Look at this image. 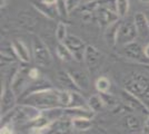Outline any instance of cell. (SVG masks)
<instances>
[{
	"instance_id": "6da1fadb",
	"label": "cell",
	"mask_w": 149,
	"mask_h": 134,
	"mask_svg": "<svg viewBox=\"0 0 149 134\" xmlns=\"http://www.w3.org/2000/svg\"><path fill=\"white\" fill-rule=\"evenodd\" d=\"M22 103L35 106L40 111L61 107L59 104V89H55L54 87L28 94L22 98Z\"/></svg>"
},
{
	"instance_id": "7a4b0ae2",
	"label": "cell",
	"mask_w": 149,
	"mask_h": 134,
	"mask_svg": "<svg viewBox=\"0 0 149 134\" xmlns=\"http://www.w3.org/2000/svg\"><path fill=\"white\" fill-rule=\"evenodd\" d=\"M125 89L139 98L149 109V76L143 73H137L125 83Z\"/></svg>"
},
{
	"instance_id": "3957f363",
	"label": "cell",
	"mask_w": 149,
	"mask_h": 134,
	"mask_svg": "<svg viewBox=\"0 0 149 134\" xmlns=\"http://www.w3.org/2000/svg\"><path fill=\"white\" fill-rule=\"evenodd\" d=\"M8 114L10 115L11 123L25 124V123H31L32 121H35L38 116L41 115V111L35 106L22 103L21 105L16 106Z\"/></svg>"
},
{
	"instance_id": "277c9868",
	"label": "cell",
	"mask_w": 149,
	"mask_h": 134,
	"mask_svg": "<svg viewBox=\"0 0 149 134\" xmlns=\"http://www.w3.org/2000/svg\"><path fill=\"white\" fill-rule=\"evenodd\" d=\"M32 56L35 59V63L40 67H48L52 63V57L48 48V46L38 37L32 39L31 44Z\"/></svg>"
},
{
	"instance_id": "5b68a950",
	"label": "cell",
	"mask_w": 149,
	"mask_h": 134,
	"mask_svg": "<svg viewBox=\"0 0 149 134\" xmlns=\"http://www.w3.org/2000/svg\"><path fill=\"white\" fill-rule=\"evenodd\" d=\"M30 77H29V68L27 67H18L17 72L15 73L13 77L10 81V87L18 96L19 94L24 93L25 91L28 89L29 85L31 84Z\"/></svg>"
},
{
	"instance_id": "8992f818",
	"label": "cell",
	"mask_w": 149,
	"mask_h": 134,
	"mask_svg": "<svg viewBox=\"0 0 149 134\" xmlns=\"http://www.w3.org/2000/svg\"><path fill=\"white\" fill-rule=\"evenodd\" d=\"M137 37H138V32H137L136 26H135V21L131 19H127L124 21L121 20L118 32L117 44L124 46V45L135 41Z\"/></svg>"
},
{
	"instance_id": "52a82bcc",
	"label": "cell",
	"mask_w": 149,
	"mask_h": 134,
	"mask_svg": "<svg viewBox=\"0 0 149 134\" xmlns=\"http://www.w3.org/2000/svg\"><path fill=\"white\" fill-rule=\"evenodd\" d=\"M65 44L68 47L70 51L74 55V59L77 62H82L84 57H85V51L87 45L85 44V41L76 36V35H68L67 39L65 40Z\"/></svg>"
},
{
	"instance_id": "ba28073f",
	"label": "cell",
	"mask_w": 149,
	"mask_h": 134,
	"mask_svg": "<svg viewBox=\"0 0 149 134\" xmlns=\"http://www.w3.org/2000/svg\"><path fill=\"white\" fill-rule=\"evenodd\" d=\"M1 114L6 115L11 112L16 107L17 103V95L10 87V85H5L3 88H1Z\"/></svg>"
},
{
	"instance_id": "9c48e42d",
	"label": "cell",
	"mask_w": 149,
	"mask_h": 134,
	"mask_svg": "<svg viewBox=\"0 0 149 134\" xmlns=\"http://www.w3.org/2000/svg\"><path fill=\"white\" fill-rule=\"evenodd\" d=\"M104 60V55L100 51H98L95 46L87 45L85 51L84 62L89 70H96L99 67Z\"/></svg>"
},
{
	"instance_id": "30bf717a",
	"label": "cell",
	"mask_w": 149,
	"mask_h": 134,
	"mask_svg": "<svg viewBox=\"0 0 149 134\" xmlns=\"http://www.w3.org/2000/svg\"><path fill=\"white\" fill-rule=\"evenodd\" d=\"M120 18L118 17L117 13L112 8L99 6L97 8V10H96V20L99 22L100 26H102L105 28H107L109 25L116 22Z\"/></svg>"
},
{
	"instance_id": "8fae6325",
	"label": "cell",
	"mask_w": 149,
	"mask_h": 134,
	"mask_svg": "<svg viewBox=\"0 0 149 134\" xmlns=\"http://www.w3.org/2000/svg\"><path fill=\"white\" fill-rule=\"evenodd\" d=\"M123 51H124L125 56L129 58V59L140 62V63H143V62L147 60V58L145 56V53H143V48L141 47V45L136 40L127 45H124L123 46Z\"/></svg>"
},
{
	"instance_id": "7c38bea8",
	"label": "cell",
	"mask_w": 149,
	"mask_h": 134,
	"mask_svg": "<svg viewBox=\"0 0 149 134\" xmlns=\"http://www.w3.org/2000/svg\"><path fill=\"white\" fill-rule=\"evenodd\" d=\"M121 97H123L124 102L126 103V105L128 107H130V109H134V111L139 112L141 114L149 113V109L146 107V105L139 98H137L136 96L132 95L131 93H129L128 91H126L125 88L121 91Z\"/></svg>"
},
{
	"instance_id": "4fadbf2b",
	"label": "cell",
	"mask_w": 149,
	"mask_h": 134,
	"mask_svg": "<svg viewBox=\"0 0 149 134\" xmlns=\"http://www.w3.org/2000/svg\"><path fill=\"white\" fill-rule=\"evenodd\" d=\"M11 44H13V51L16 54L17 59H19L24 64L29 63L31 60V53L30 49L28 48V46L20 39H15Z\"/></svg>"
},
{
	"instance_id": "5bb4252c",
	"label": "cell",
	"mask_w": 149,
	"mask_h": 134,
	"mask_svg": "<svg viewBox=\"0 0 149 134\" xmlns=\"http://www.w3.org/2000/svg\"><path fill=\"white\" fill-rule=\"evenodd\" d=\"M138 37H147L149 34V21L147 15L143 13H137L134 17Z\"/></svg>"
},
{
	"instance_id": "9a60e30c",
	"label": "cell",
	"mask_w": 149,
	"mask_h": 134,
	"mask_svg": "<svg viewBox=\"0 0 149 134\" xmlns=\"http://www.w3.org/2000/svg\"><path fill=\"white\" fill-rule=\"evenodd\" d=\"M70 76L72 77L74 84L77 85V87L79 91H87L90 87V81L89 77L86 74V72L79 69H74L69 72Z\"/></svg>"
},
{
	"instance_id": "2e32d148",
	"label": "cell",
	"mask_w": 149,
	"mask_h": 134,
	"mask_svg": "<svg viewBox=\"0 0 149 134\" xmlns=\"http://www.w3.org/2000/svg\"><path fill=\"white\" fill-rule=\"evenodd\" d=\"M93 115L95 113L89 107H66L63 109V116L68 117L70 120L77 119V117L93 119Z\"/></svg>"
},
{
	"instance_id": "e0dca14e",
	"label": "cell",
	"mask_w": 149,
	"mask_h": 134,
	"mask_svg": "<svg viewBox=\"0 0 149 134\" xmlns=\"http://www.w3.org/2000/svg\"><path fill=\"white\" fill-rule=\"evenodd\" d=\"M120 24H121V20L119 19V20H117L116 22L109 25L106 28L105 40L108 45H110V46L117 45V38H118V32H119Z\"/></svg>"
},
{
	"instance_id": "ac0fdd59",
	"label": "cell",
	"mask_w": 149,
	"mask_h": 134,
	"mask_svg": "<svg viewBox=\"0 0 149 134\" xmlns=\"http://www.w3.org/2000/svg\"><path fill=\"white\" fill-rule=\"evenodd\" d=\"M57 78H58V82L61 85L63 89H67V91H70V92H74V91H79L77 85L74 84L72 77L70 76L69 72H66V70H60L57 75Z\"/></svg>"
},
{
	"instance_id": "d6986e66",
	"label": "cell",
	"mask_w": 149,
	"mask_h": 134,
	"mask_svg": "<svg viewBox=\"0 0 149 134\" xmlns=\"http://www.w3.org/2000/svg\"><path fill=\"white\" fill-rule=\"evenodd\" d=\"M35 7H36V9H37L39 13H42L44 16L48 17L50 19H55L57 17V13L59 15L56 5H46V4L40 1L39 4H36Z\"/></svg>"
},
{
	"instance_id": "ffe728a7",
	"label": "cell",
	"mask_w": 149,
	"mask_h": 134,
	"mask_svg": "<svg viewBox=\"0 0 149 134\" xmlns=\"http://www.w3.org/2000/svg\"><path fill=\"white\" fill-rule=\"evenodd\" d=\"M72 130H76L78 132H85L93 128V121L88 117H77L71 120Z\"/></svg>"
},
{
	"instance_id": "44dd1931",
	"label": "cell",
	"mask_w": 149,
	"mask_h": 134,
	"mask_svg": "<svg viewBox=\"0 0 149 134\" xmlns=\"http://www.w3.org/2000/svg\"><path fill=\"white\" fill-rule=\"evenodd\" d=\"M56 55L57 57L59 58L62 62H66V63H69V62H72L74 59V55L70 51L68 47L66 46L65 43H58L56 46Z\"/></svg>"
},
{
	"instance_id": "7402d4cb",
	"label": "cell",
	"mask_w": 149,
	"mask_h": 134,
	"mask_svg": "<svg viewBox=\"0 0 149 134\" xmlns=\"http://www.w3.org/2000/svg\"><path fill=\"white\" fill-rule=\"evenodd\" d=\"M87 102L88 107L91 109L93 113H98V112L102 111L106 107L105 103L102 101L100 94H93V95H91L87 100Z\"/></svg>"
},
{
	"instance_id": "603a6c76",
	"label": "cell",
	"mask_w": 149,
	"mask_h": 134,
	"mask_svg": "<svg viewBox=\"0 0 149 134\" xmlns=\"http://www.w3.org/2000/svg\"><path fill=\"white\" fill-rule=\"evenodd\" d=\"M124 123L126 128H128L131 132H135V131H139L141 128V123L139 121V119L137 117L136 115L134 114H127L125 115L124 117Z\"/></svg>"
},
{
	"instance_id": "cb8c5ba5",
	"label": "cell",
	"mask_w": 149,
	"mask_h": 134,
	"mask_svg": "<svg viewBox=\"0 0 149 134\" xmlns=\"http://www.w3.org/2000/svg\"><path fill=\"white\" fill-rule=\"evenodd\" d=\"M69 107H88V102L79 93V91L71 92V102Z\"/></svg>"
},
{
	"instance_id": "d4e9b609",
	"label": "cell",
	"mask_w": 149,
	"mask_h": 134,
	"mask_svg": "<svg viewBox=\"0 0 149 134\" xmlns=\"http://www.w3.org/2000/svg\"><path fill=\"white\" fill-rule=\"evenodd\" d=\"M115 11L117 13L119 18L126 17L128 11H129V0H116Z\"/></svg>"
},
{
	"instance_id": "484cf974",
	"label": "cell",
	"mask_w": 149,
	"mask_h": 134,
	"mask_svg": "<svg viewBox=\"0 0 149 134\" xmlns=\"http://www.w3.org/2000/svg\"><path fill=\"white\" fill-rule=\"evenodd\" d=\"M68 29H67V25L65 22L60 21L56 27V32H55V35H56V38L58 43H65V40L68 37Z\"/></svg>"
},
{
	"instance_id": "4316f807",
	"label": "cell",
	"mask_w": 149,
	"mask_h": 134,
	"mask_svg": "<svg viewBox=\"0 0 149 134\" xmlns=\"http://www.w3.org/2000/svg\"><path fill=\"white\" fill-rule=\"evenodd\" d=\"M110 86H111L110 81L105 76L99 77L95 83V87L98 91V93H108L110 89Z\"/></svg>"
},
{
	"instance_id": "83f0119b",
	"label": "cell",
	"mask_w": 149,
	"mask_h": 134,
	"mask_svg": "<svg viewBox=\"0 0 149 134\" xmlns=\"http://www.w3.org/2000/svg\"><path fill=\"white\" fill-rule=\"evenodd\" d=\"M19 21H20L19 24H21V26L27 28V29H31L36 26L35 18L30 15H27V13H20L19 15Z\"/></svg>"
},
{
	"instance_id": "f1b7e54d",
	"label": "cell",
	"mask_w": 149,
	"mask_h": 134,
	"mask_svg": "<svg viewBox=\"0 0 149 134\" xmlns=\"http://www.w3.org/2000/svg\"><path fill=\"white\" fill-rule=\"evenodd\" d=\"M70 102H71V92L67 91V89L59 91V104H60V106L63 109L69 107Z\"/></svg>"
},
{
	"instance_id": "f546056e",
	"label": "cell",
	"mask_w": 149,
	"mask_h": 134,
	"mask_svg": "<svg viewBox=\"0 0 149 134\" xmlns=\"http://www.w3.org/2000/svg\"><path fill=\"white\" fill-rule=\"evenodd\" d=\"M99 94L107 107H115V106H117V100H116V97L112 95V94H110L109 92L108 93H99Z\"/></svg>"
},
{
	"instance_id": "4dcf8cb0",
	"label": "cell",
	"mask_w": 149,
	"mask_h": 134,
	"mask_svg": "<svg viewBox=\"0 0 149 134\" xmlns=\"http://www.w3.org/2000/svg\"><path fill=\"white\" fill-rule=\"evenodd\" d=\"M57 9H58V13L60 16H67L68 11H67V7H66V0H57L56 2Z\"/></svg>"
},
{
	"instance_id": "1f68e13d",
	"label": "cell",
	"mask_w": 149,
	"mask_h": 134,
	"mask_svg": "<svg viewBox=\"0 0 149 134\" xmlns=\"http://www.w3.org/2000/svg\"><path fill=\"white\" fill-rule=\"evenodd\" d=\"M80 5V0H66V7L68 13L74 11Z\"/></svg>"
},
{
	"instance_id": "d6a6232c",
	"label": "cell",
	"mask_w": 149,
	"mask_h": 134,
	"mask_svg": "<svg viewBox=\"0 0 149 134\" xmlns=\"http://www.w3.org/2000/svg\"><path fill=\"white\" fill-rule=\"evenodd\" d=\"M29 77L32 82L37 81L40 78V72L38 70V68L36 67H32V68H29Z\"/></svg>"
},
{
	"instance_id": "836d02e7",
	"label": "cell",
	"mask_w": 149,
	"mask_h": 134,
	"mask_svg": "<svg viewBox=\"0 0 149 134\" xmlns=\"http://www.w3.org/2000/svg\"><path fill=\"white\" fill-rule=\"evenodd\" d=\"M100 6H105V7H109V5H112L115 7V2L116 0H96Z\"/></svg>"
},
{
	"instance_id": "e575fe53",
	"label": "cell",
	"mask_w": 149,
	"mask_h": 134,
	"mask_svg": "<svg viewBox=\"0 0 149 134\" xmlns=\"http://www.w3.org/2000/svg\"><path fill=\"white\" fill-rule=\"evenodd\" d=\"M0 134H13V133L9 125H3V126L1 128V132H0Z\"/></svg>"
},
{
	"instance_id": "d590c367",
	"label": "cell",
	"mask_w": 149,
	"mask_h": 134,
	"mask_svg": "<svg viewBox=\"0 0 149 134\" xmlns=\"http://www.w3.org/2000/svg\"><path fill=\"white\" fill-rule=\"evenodd\" d=\"M143 134H149V117L147 119V120H146L145 124H143Z\"/></svg>"
},
{
	"instance_id": "8d00e7d4",
	"label": "cell",
	"mask_w": 149,
	"mask_h": 134,
	"mask_svg": "<svg viewBox=\"0 0 149 134\" xmlns=\"http://www.w3.org/2000/svg\"><path fill=\"white\" fill-rule=\"evenodd\" d=\"M41 2H44L46 5H56L57 0H40Z\"/></svg>"
},
{
	"instance_id": "74e56055",
	"label": "cell",
	"mask_w": 149,
	"mask_h": 134,
	"mask_svg": "<svg viewBox=\"0 0 149 134\" xmlns=\"http://www.w3.org/2000/svg\"><path fill=\"white\" fill-rule=\"evenodd\" d=\"M143 53H145V56L147 59H149V44L146 46V47H143Z\"/></svg>"
},
{
	"instance_id": "f35d334b",
	"label": "cell",
	"mask_w": 149,
	"mask_h": 134,
	"mask_svg": "<svg viewBox=\"0 0 149 134\" xmlns=\"http://www.w3.org/2000/svg\"><path fill=\"white\" fill-rule=\"evenodd\" d=\"M140 1H143V2H147V4H149V0H140Z\"/></svg>"
},
{
	"instance_id": "ab89813d",
	"label": "cell",
	"mask_w": 149,
	"mask_h": 134,
	"mask_svg": "<svg viewBox=\"0 0 149 134\" xmlns=\"http://www.w3.org/2000/svg\"><path fill=\"white\" fill-rule=\"evenodd\" d=\"M146 15H147V18H148V21H149V13H147Z\"/></svg>"
}]
</instances>
